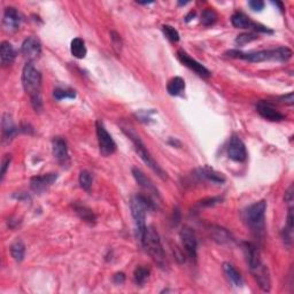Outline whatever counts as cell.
Here are the masks:
<instances>
[{"label": "cell", "instance_id": "1", "mask_svg": "<svg viewBox=\"0 0 294 294\" xmlns=\"http://www.w3.org/2000/svg\"><path fill=\"white\" fill-rule=\"evenodd\" d=\"M230 58L241 59V60L249 61V62H263V61H278V62H286L292 58L293 52L289 47L281 46L274 49H263L258 52H241L238 49H231L227 52Z\"/></svg>", "mask_w": 294, "mask_h": 294}, {"label": "cell", "instance_id": "2", "mask_svg": "<svg viewBox=\"0 0 294 294\" xmlns=\"http://www.w3.org/2000/svg\"><path fill=\"white\" fill-rule=\"evenodd\" d=\"M156 208V202L151 197L144 194H137L132 197L130 201L131 215L135 219L136 229H137L138 240L141 239L145 230H146V213L147 210H154Z\"/></svg>", "mask_w": 294, "mask_h": 294}, {"label": "cell", "instance_id": "3", "mask_svg": "<svg viewBox=\"0 0 294 294\" xmlns=\"http://www.w3.org/2000/svg\"><path fill=\"white\" fill-rule=\"evenodd\" d=\"M140 241L141 246L144 249L150 254L154 262L159 265L160 268L166 267V253L163 249L162 244H161V239L159 237V233L153 227H146L143 237Z\"/></svg>", "mask_w": 294, "mask_h": 294}, {"label": "cell", "instance_id": "4", "mask_svg": "<svg viewBox=\"0 0 294 294\" xmlns=\"http://www.w3.org/2000/svg\"><path fill=\"white\" fill-rule=\"evenodd\" d=\"M122 130H123V132L126 135V137H128L130 140L132 141L136 152H137L138 155L140 156V159L144 161L145 165H146L147 167H150V168L153 170V171L155 172V174L159 176L160 178L167 179V172L162 168H161L159 165H157V162L153 159V156L151 155V153L148 152L147 147L145 146V144L143 143V140H141L140 137L136 134L135 130H132L131 128H123Z\"/></svg>", "mask_w": 294, "mask_h": 294}, {"label": "cell", "instance_id": "5", "mask_svg": "<svg viewBox=\"0 0 294 294\" xmlns=\"http://www.w3.org/2000/svg\"><path fill=\"white\" fill-rule=\"evenodd\" d=\"M267 210V201L261 200L253 203L244 213V219L256 237H260L264 231V218Z\"/></svg>", "mask_w": 294, "mask_h": 294}, {"label": "cell", "instance_id": "6", "mask_svg": "<svg viewBox=\"0 0 294 294\" xmlns=\"http://www.w3.org/2000/svg\"><path fill=\"white\" fill-rule=\"evenodd\" d=\"M22 84L30 98L36 99L42 97V74L37 70L31 62H28L22 70Z\"/></svg>", "mask_w": 294, "mask_h": 294}, {"label": "cell", "instance_id": "7", "mask_svg": "<svg viewBox=\"0 0 294 294\" xmlns=\"http://www.w3.org/2000/svg\"><path fill=\"white\" fill-rule=\"evenodd\" d=\"M97 128V137L99 143V150L104 156H109L116 152V144L111 136L108 134V131L105 128L104 123L101 121H97L95 123Z\"/></svg>", "mask_w": 294, "mask_h": 294}, {"label": "cell", "instance_id": "8", "mask_svg": "<svg viewBox=\"0 0 294 294\" xmlns=\"http://www.w3.org/2000/svg\"><path fill=\"white\" fill-rule=\"evenodd\" d=\"M132 175H134L136 182L139 184V186L143 188L144 191L147 192L148 197H151L155 202L157 200H160V193L155 187V185L152 183L151 179L148 178L140 169L137 168V167H134V168H132Z\"/></svg>", "mask_w": 294, "mask_h": 294}, {"label": "cell", "instance_id": "9", "mask_svg": "<svg viewBox=\"0 0 294 294\" xmlns=\"http://www.w3.org/2000/svg\"><path fill=\"white\" fill-rule=\"evenodd\" d=\"M228 156L236 162H244L247 159L246 146L238 136H233L229 143Z\"/></svg>", "mask_w": 294, "mask_h": 294}, {"label": "cell", "instance_id": "10", "mask_svg": "<svg viewBox=\"0 0 294 294\" xmlns=\"http://www.w3.org/2000/svg\"><path fill=\"white\" fill-rule=\"evenodd\" d=\"M181 239L183 243V246L186 250L187 255L192 260H196L197 250H198V241L194 231L191 228L184 227L181 231Z\"/></svg>", "mask_w": 294, "mask_h": 294}, {"label": "cell", "instance_id": "11", "mask_svg": "<svg viewBox=\"0 0 294 294\" xmlns=\"http://www.w3.org/2000/svg\"><path fill=\"white\" fill-rule=\"evenodd\" d=\"M21 52L29 62L36 60L42 54V44L36 37H28L21 46Z\"/></svg>", "mask_w": 294, "mask_h": 294}, {"label": "cell", "instance_id": "12", "mask_svg": "<svg viewBox=\"0 0 294 294\" xmlns=\"http://www.w3.org/2000/svg\"><path fill=\"white\" fill-rule=\"evenodd\" d=\"M177 57L179 59V61H181L182 63L184 64V66H186L187 68H190L191 70H193L194 73L198 74L200 77H202V78H208L210 77V72L207 68L203 66V64H201L200 62H198L197 60H194V59H192L190 55H188L186 52L184 51H178L177 52Z\"/></svg>", "mask_w": 294, "mask_h": 294}, {"label": "cell", "instance_id": "13", "mask_svg": "<svg viewBox=\"0 0 294 294\" xmlns=\"http://www.w3.org/2000/svg\"><path fill=\"white\" fill-rule=\"evenodd\" d=\"M52 152L58 162L62 166L69 163V151H68L67 141L61 137H55L52 140Z\"/></svg>", "mask_w": 294, "mask_h": 294}, {"label": "cell", "instance_id": "14", "mask_svg": "<svg viewBox=\"0 0 294 294\" xmlns=\"http://www.w3.org/2000/svg\"><path fill=\"white\" fill-rule=\"evenodd\" d=\"M22 22V15L14 7H7L5 9L4 18H2V26L7 31L14 32L20 28Z\"/></svg>", "mask_w": 294, "mask_h": 294}, {"label": "cell", "instance_id": "15", "mask_svg": "<svg viewBox=\"0 0 294 294\" xmlns=\"http://www.w3.org/2000/svg\"><path fill=\"white\" fill-rule=\"evenodd\" d=\"M256 110L262 117H264L265 120L272 121V122H279V121L285 120V115L281 114L279 110H277L268 101H259L256 104Z\"/></svg>", "mask_w": 294, "mask_h": 294}, {"label": "cell", "instance_id": "16", "mask_svg": "<svg viewBox=\"0 0 294 294\" xmlns=\"http://www.w3.org/2000/svg\"><path fill=\"white\" fill-rule=\"evenodd\" d=\"M57 174L35 176V177H32L31 181H30V187H31V190L36 192V193L42 194L57 181Z\"/></svg>", "mask_w": 294, "mask_h": 294}, {"label": "cell", "instance_id": "17", "mask_svg": "<svg viewBox=\"0 0 294 294\" xmlns=\"http://www.w3.org/2000/svg\"><path fill=\"white\" fill-rule=\"evenodd\" d=\"M243 249L245 253V258L247 261V264L250 270L258 268L260 264H262L261 259H260V253L258 247L252 243H244L243 244Z\"/></svg>", "mask_w": 294, "mask_h": 294}, {"label": "cell", "instance_id": "18", "mask_svg": "<svg viewBox=\"0 0 294 294\" xmlns=\"http://www.w3.org/2000/svg\"><path fill=\"white\" fill-rule=\"evenodd\" d=\"M252 271L253 276L258 281L259 286L261 287L262 291H264V292H269L271 289V280H270V276H269V271L268 268L265 267L264 264H260L258 268L253 269Z\"/></svg>", "mask_w": 294, "mask_h": 294}, {"label": "cell", "instance_id": "19", "mask_svg": "<svg viewBox=\"0 0 294 294\" xmlns=\"http://www.w3.org/2000/svg\"><path fill=\"white\" fill-rule=\"evenodd\" d=\"M1 131H2V140L5 143H8L12 139L14 138V136L17 134V129L15 126L13 120L8 114H4L1 121Z\"/></svg>", "mask_w": 294, "mask_h": 294}, {"label": "cell", "instance_id": "20", "mask_svg": "<svg viewBox=\"0 0 294 294\" xmlns=\"http://www.w3.org/2000/svg\"><path fill=\"white\" fill-rule=\"evenodd\" d=\"M16 58V52L13 47V45L9 42H2L0 45V61L4 67L11 66L14 62Z\"/></svg>", "mask_w": 294, "mask_h": 294}, {"label": "cell", "instance_id": "21", "mask_svg": "<svg viewBox=\"0 0 294 294\" xmlns=\"http://www.w3.org/2000/svg\"><path fill=\"white\" fill-rule=\"evenodd\" d=\"M197 174L200 178L206 179V181L212 182L215 184H223L225 183V177L223 176L221 172L216 171L214 169H210L209 167H203L197 170Z\"/></svg>", "mask_w": 294, "mask_h": 294}, {"label": "cell", "instance_id": "22", "mask_svg": "<svg viewBox=\"0 0 294 294\" xmlns=\"http://www.w3.org/2000/svg\"><path fill=\"white\" fill-rule=\"evenodd\" d=\"M223 270H224L225 275H227V277L229 278V280H230L234 286L237 287L243 286L244 279L243 277H241L240 272L234 268V265H232L231 263L228 262L224 263V264H223Z\"/></svg>", "mask_w": 294, "mask_h": 294}, {"label": "cell", "instance_id": "23", "mask_svg": "<svg viewBox=\"0 0 294 294\" xmlns=\"http://www.w3.org/2000/svg\"><path fill=\"white\" fill-rule=\"evenodd\" d=\"M73 208L75 210V213L79 216L83 221L90 223V224H94L95 223V215L93 214L91 209L88 208V207L82 205L79 202H74L73 203Z\"/></svg>", "mask_w": 294, "mask_h": 294}, {"label": "cell", "instance_id": "24", "mask_svg": "<svg viewBox=\"0 0 294 294\" xmlns=\"http://www.w3.org/2000/svg\"><path fill=\"white\" fill-rule=\"evenodd\" d=\"M185 90V82L182 77L176 76L174 78H171L169 80L168 85H167V91L170 95H174V97H177V95L182 94Z\"/></svg>", "mask_w": 294, "mask_h": 294}, {"label": "cell", "instance_id": "25", "mask_svg": "<svg viewBox=\"0 0 294 294\" xmlns=\"http://www.w3.org/2000/svg\"><path fill=\"white\" fill-rule=\"evenodd\" d=\"M231 23L232 26L238 28V29H248V28L253 29V24H254V22H252L247 15L240 13V12H237V13L232 15Z\"/></svg>", "mask_w": 294, "mask_h": 294}, {"label": "cell", "instance_id": "26", "mask_svg": "<svg viewBox=\"0 0 294 294\" xmlns=\"http://www.w3.org/2000/svg\"><path fill=\"white\" fill-rule=\"evenodd\" d=\"M70 52H72V54L77 59H84L86 53H88L84 40L79 38V37L74 38L72 43H70Z\"/></svg>", "mask_w": 294, "mask_h": 294}, {"label": "cell", "instance_id": "27", "mask_svg": "<svg viewBox=\"0 0 294 294\" xmlns=\"http://www.w3.org/2000/svg\"><path fill=\"white\" fill-rule=\"evenodd\" d=\"M11 254L13 256L15 261L21 262L23 261L24 255H26V246H24L22 240L14 241L11 245Z\"/></svg>", "mask_w": 294, "mask_h": 294}, {"label": "cell", "instance_id": "28", "mask_svg": "<svg viewBox=\"0 0 294 294\" xmlns=\"http://www.w3.org/2000/svg\"><path fill=\"white\" fill-rule=\"evenodd\" d=\"M151 271L150 269L146 267H137L135 270L134 274V278L136 284L139 286H144L145 284H146V281L148 280V278H150Z\"/></svg>", "mask_w": 294, "mask_h": 294}, {"label": "cell", "instance_id": "29", "mask_svg": "<svg viewBox=\"0 0 294 294\" xmlns=\"http://www.w3.org/2000/svg\"><path fill=\"white\" fill-rule=\"evenodd\" d=\"M210 232L213 233V238H214V240H216L219 244L229 243V241L231 240V234L223 228L213 227Z\"/></svg>", "mask_w": 294, "mask_h": 294}, {"label": "cell", "instance_id": "30", "mask_svg": "<svg viewBox=\"0 0 294 294\" xmlns=\"http://www.w3.org/2000/svg\"><path fill=\"white\" fill-rule=\"evenodd\" d=\"M217 21V13L213 8H207L201 14V23L205 27L213 26Z\"/></svg>", "mask_w": 294, "mask_h": 294}, {"label": "cell", "instance_id": "31", "mask_svg": "<svg viewBox=\"0 0 294 294\" xmlns=\"http://www.w3.org/2000/svg\"><path fill=\"white\" fill-rule=\"evenodd\" d=\"M53 97L57 99V100H63V99H75L76 92L74 91V90H70V89L57 88L53 91Z\"/></svg>", "mask_w": 294, "mask_h": 294}, {"label": "cell", "instance_id": "32", "mask_svg": "<svg viewBox=\"0 0 294 294\" xmlns=\"http://www.w3.org/2000/svg\"><path fill=\"white\" fill-rule=\"evenodd\" d=\"M78 181L80 187H82L83 190L90 191V188L92 186V183H93V177H92V175L90 174L88 170H83V171H80Z\"/></svg>", "mask_w": 294, "mask_h": 294}, {"label": "cell", "instance_id": "33", "mask_svg": "<svg viewBox=\"0 0 294 294\" xmlns=\"http://www.w3.org/2000/svg\"><path fill=\"white\" fill-rule=\"evenodd\" d=\"M156 111L154 109H148V110H145V109H141V110H138L137 113L135 114V116L137 117V119L140 121V122L143 123H152L153 122V119H152V115H154Z\"/></svg>", "mask_w": 294, "mask_h": 294}, {"label": "cell", "instance_id": "34", "mask_svg": "<svg viewBox=\"0 0 294 294\" xmlns=\"http://www.w3.org/2000/svg\"><path fill=\"white\" fill-rule=\"evenodd\" d=\"M162 31H163V35H165L167 38L170 40V42L177 43L179 40V32L175 29L174 27L163 26L162 27Z\"/></svg>", "mask_w": 294, "mask_h": 294}, {"label": "cell", "instance_id": "35", "mask_svg": "<svg viewBox=\"0 0 294 294\" xmlns=\"http://www.w3.org/2000/svg\"><path fill=\"white\" fill-rule=\"evenodd\" d=\"M258 39V35H255V33L248 32V33H241V35L237 36L236 38V44L239 46H244L246 44H248V43L253 42V40Z\"/></svg>", "mask_w": 294, "mask_h": 294}, {"label": "cell", "instance_id": "36", "mask_svg": "<svg viewBox=\"0 0 294 294\" xmlns=\"http://www.w3.org/2000/svg\"><path fill=\"white\" fill-rule=\"evenodd\" d=\"M110 38H111V43H113V47L115 49L116 54H121V49H122V39H121V36L117 33L116 31H111L110 32Z\"/></svg>", "mask_w": 294, "mask_h": 294}, {"label": "cell", "instance_id": "37", "mask_svg": "<svg viewBox=\"0 0 294 294\" xmlns=\"http://www.w3.org/2000/svg\"><path fill=\"white\" fill-rule=\"evenodd\" d=\"M222 198L221 197H214V198H208V199H203L200 201V206L202 207H210V206H215L217 203L222 202Z\"/></svg>", "mask_w": 294, "mask_h": 294}, {"label": "cell", "instance_id": "38", "mask_svg": "<svg viewBox=\"0 0 294 294\" xmlns=\"http://www.w3.org/2000/svg\"><path fill=\"white\" fill-rule=\"evenodd\" d=\"M11 161H12V156L9 155V154H7V155H6L4 157V159H2V163H1V181L5 177L6 171H7L9 165H11Z\"/></svg>", "mask_w": 294, "mask_h": 294}, {"label": "cell", "instance_id": "39", "mask_svg": "<svg viewBox=\"0 0 294 294\" xmlns=\"http://www.w3.org/2000/svg\"><path fill=\"white\" fill-rule=\"evenodd\" d=\"M248 6L253 11L261 12L264 8V2L261 1V0H252V1L248 2Z\"/></svg>", "mask_w": 294, "mask_h": 294}, {"label": "cell", "instance_id": "40", "mask_svg": "<svg viewBox=\"0 0 294 294\" xmlns=\"http://www.w3.org/2000/svg\"><path fill=\"white\" fill-rule=\"evenodd\" d=\"M285 201H286L287 205H289V208L290 207H293V186L292 185H291V186L289 187V190L286 191Z\"/></svg>", "mask_w": 294, "mask_h": 294}, {"label": "cell", "instance_id": "41", "mask_svg": "<svg viewBox=\"0 0 294 294\" xmlns=\"http://www.w3.org/2000/svg\"><path fill=\"white\" fill-rule=\"evenodd\" d=\"M113 280H114V283L117 284V285H121V284L124 283V280H125V275L123 274V272H117V274L114 275Z\"/></svg>", "mask_w": 294, "mask_h": 294}, {"label": "cell", "instance_id": "42", "mask_svg": "<svg viewBox=\"0 0 294 294\" xmlns=\"http://www.w3.org/2000/svg\"><path fill=\"white\" fill-rule=\"evenodd\" d=\"M280 100L287 105H293V93L290 92V93L283 95V97L280 98Z\"/></svg>", "mask_w": 294, "mask_h": 294}, {"label": "cell", "instance_id": "43", "mask_svg": "<svg viewBox=\"0 0 294 294\" xmlns=\"http://www.w3.org/2000/svg\"><path fill=\"white\" fill-rule=\"evenodd\" d=\"M194 17H196V12L191 11L190 13H188V14L186 15V16H185V21H186V22H190V21L193 20Z\"/></svg>", "mask_w": 294, "mask_h": 294}, {"label": "cell", "instance_id": "44", "mask_svg": "<svg viewBox=\"0 0 294 294\" xmlns=\"http://www.w3.org/2000/svg\"><path fill=\"white\" fill-rule=\"evenodd\" d=\"M272 4L278 6V7H279V9H280L281 12L284 11V5H283V2H279V1H276V2H275V1H274V2H272Z\"/></svg>", "mask_w": 294, "mask_h": 294}]
</instances>
